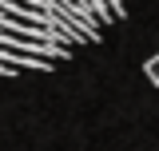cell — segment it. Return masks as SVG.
<instances>
[{"label":"cell","mask_w":159,"mask_h":151,"mask_svg":"<svg viewBox=\"0 0 159 151\" xmlns=\"http://www.w3.org/2000/svg\"><path fill=\"white\" fill-rule=\"evenodd\" d=\"M135 0H0V80L56 72L131 16Z\"/></svg>","instance_id":"1"},{"label":"cell","mask_w":159,"mask_h":151,"mask_svg":"<svg viewBox=\"0 0 159 151\" xmlns=\"http://www.w3.org/2000/svg\"><path fill=\"white\" fill-rule=\"evenodd\" d=\"M143 72H147V80L159 88V56H151V60H147V64H143Z\"/></svg>","instance_id":"2"}]
</instances>
